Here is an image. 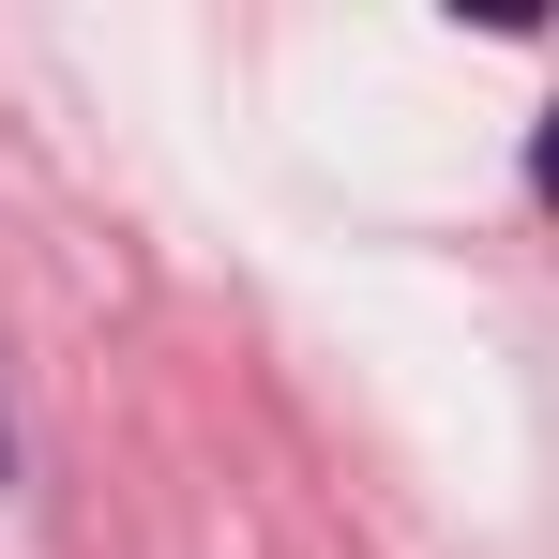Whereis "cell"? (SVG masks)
Masks as SVG:
<instances>
[{"label":"cell","instance_id":"cell-1","mask_svg":"<svg viewBox=\"0 0 559 559\" xmlns=\"http://www.w3.org/2000/svg\"><path fill=\"white\" fill-rule=\"evenodd\" d=\"M530 182H545V197H559V106H545V136H530Z\"/></svg>","mask_w":559,"mask_h":559},{"label":"cell","instance_id":"cell-2","mask_svg":"<svg viewBox=\"0 0 559 559\" xmlns=\"http://www.w3.org/2000/svg\"><path fill=\"white\" fill-rule=\"evenodd\" d=\"M0 468H15V439H0Z\"/></svg>","mask_w":559,"mask_h":559}]
</instances>
